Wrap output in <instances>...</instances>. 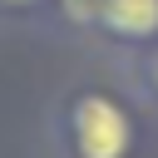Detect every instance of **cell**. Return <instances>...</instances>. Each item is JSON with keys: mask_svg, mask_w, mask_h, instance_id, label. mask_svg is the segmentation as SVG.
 <instances>
[{"mask_svg": "<svg viewBox=\"0 0 158 158\" xmlns=\"http://www.w3.org/2000/svg\"><path fill=\"white\" fill-rule=\"evenodd\" d=\"M49 15H54L69 35H94V30H99V0H54Z\"/></svg>", "mask_w": 158, "mask_h": 158, "instance_id": "3", "label": "cell"}, {"mask_svg": "<svg viewBox=\"0 0 158 158\" xmlns=\"http://www.w3.org/2000/svg\"><path fill=\"white\" fill-rule=\"evenodd\" d=\"M109 44L153 49L158 44V0H99V30Z\"/></svg>", "mask_w": 158, "mask_h": 158, "instance_id": "2", "label": "cell"}, {"mask_svg": "<svg viewBox=\"0 0 158 158\" xmlns=\"http://www.w3.org/2000/svg\"><path fill=\"white\" fill-rule=\"evenodd\" d=\"M54 0H0V15H40L49 10Z\"/></svg>", "mask_w": 158, "mask_h": 158, "instance_id": "5", "label": "cell"}, {"mask_svg": "<svg viewBox=\"0 0 158 158\" xmlns=\"http://www.w3.org/2000/svg\"><path fill=\"white\" fill-rule=\"evenodd\" d=\"M138 84H143L148 99H158V44L143 49V59H138Z\"/></svg>", "mask_w": 158, "mask_h": 158, "instance_id": "4", "label": "cell"}, {"mask_svg": "<svg viewBox=\"0 0 158 158\" xmlns=\"http://www.w3.org/2000/svg\"><path fill=\"white\" fill-rule=\"evenodd\" d=\"M59 148L64 158H133L138 128L118 94L79 84L59 104Z\"/></svg>", "mask_w": 158, "mask_h": 158, "instance_id": "1", "label": "cell"}]
</instances>
